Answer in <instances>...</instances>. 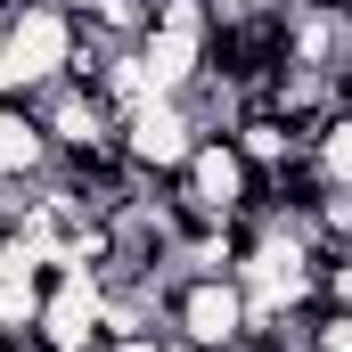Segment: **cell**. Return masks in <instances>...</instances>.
<instances>
[{
	"instance_id": "obj_1",
	"label": "cell",
	"mask_w": 352,
	"mask_h": 352,
	"mask_svg": "<svg viewBox=\"0 0 352 352\" xmlns=\"http://www.w3.org/2000/svg\"><path fill=\"white\" fill-rule=\"evenodd\" d=\"M66 58H74V16L58 0H16L0 25V98H33L66 82Z\"/></svg>"
},
{
	"instance_id": "obj_2",
	"label": "cell",
	"mask_w": 352,
	"mask_h": 352,
	"mask_svg": "<svg viewBox=\"0 0 352 352\" xmlns=\"http://www.w3.org/2000/svg\"><path fill=\"white\" fill-rule=\"evenodd\" d=\"M205 50H213V0H156L148 25H140V41H131L148 90H164V98H180L205 74Z\"/></svg>"
},
{
	"instance_id": "obj_3",
	"label": "cell",
	"mask_w": 352,
	"mask_h": 352,
	"mask_svg": "<svg viewBox=\"0 0 352 352\" xmlns=\"http://www.w3.org/2000/svg\"><path fill=\"white\" fill-rule=\"evenodd\" d=\"M188 148H197V115L180 98H164V90H148L131 115H115V156L140 180H173L188 164Z\"/></svg>"
},
{
	"instance_id": "obj_4",
	"label": "cell",
	"mask_w": 352,
	"mask_h": 352,
	"mask_svg": "<svg viewBox=\"0 0 352 352\" xmlns=\"http://www.w3.org/2000/svg\"><path fill=\"white\" fill-rule=\"evenodd\" d=\"M164 336L188 352H230L246 336L238 278H164Z\"/></svg>"
},
{
	"instance_id": "obj_5",
	"label": "cell",
	"mask_w": 352,
	"mask_h": 352,
	"mask_svg": "<svg viewBox=\"0 0 352 352\" xmlns=\"http://www.w3.org/2000/svg\"><path fill=\"white\" fill-rule=\"evenodd\" d=\"M33 336L50 352H98V278L90 270H50L41 311H33Z\"/></svg>"
},
{
	"instance_id": "obj_6",
	"label": "cell",
	"mask_w": 352,
	"mask_h": 352,
	"mask_svg": "<svg viewBox=\"0 0 352 352\" xmlns=\"http://www.w3.org/2000/svg\"><path fill=\"white\" fill-rule=\"evenodd\" d=\"M41 173H50V140H41V123H33V107H25V98H0V180L33 188Z\"/></svg>"
},
{
	"instance_id": "obj_7",
	"label": "cell",
	"mask_w": 352,
	"mask_h": 352,
	"mask_svg": "<svg viewBox=\"0 0 352 352\" xmlns=\"http://www.w3.org/2000/svg\"><path fill=\"white\" fill-rule=\"evenodd\" d=\"M0 25H8V0H0Z\"/></svg>"
},
{
	"instance_id": "obj_8",
	"label": "cell",
	"mask_w": 352,
	"mask_h": 352,
	"mask_svg": "<svg viewBox=\"0 0 352 352\" xmlns=\"http://www.w3.org/2000/svg\"><path fill=\"white\" fill-rule=\"evenodd\" d=\"M148 8H156V0H148Z\"/></svg>"
}]
</instances>
